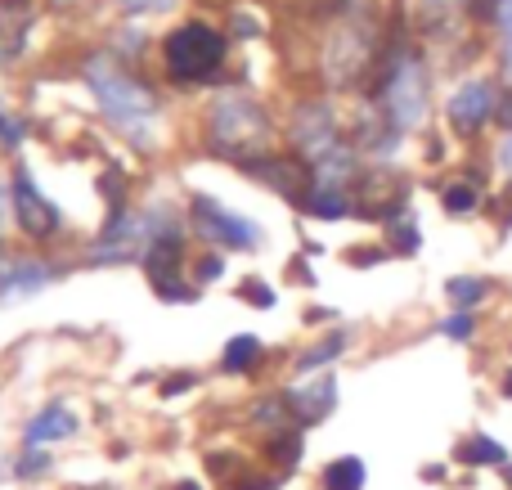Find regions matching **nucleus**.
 Returning a JSON list of instances; mask_svg holds the SVG:
<instances>
[{
  "instance_id": "obj_1",
  "label": "nucleus",
  "mask_w": 512,
  "mask_h": 490,
  "mask_svg": "<svg viewBox=\"0 0 512 490\" xmlns=\"http://www.w3.org/2000/svg\"><path fill=\"white\" fill-rule=\"evenodd\" d=\"M369 95L373 104L382 108L391 131H418L432 108V72H427V59L414 50L409 41L400 45H382V59L369 77Z\"/></svg>"
},
{
  "instance_id": "obj_2",
  "label": "nucleus",
  "mask_w": 512,
  "mask_h": 490,
  "mask_svg": "<svg viewBox=\"0 0 512 490\" xmlns=\"http://www.w3.org/2000/svg\"><path fill=\"white\" fill-rule=\"evenodd\" d=\"M203 140H207V153L248 167V162L270 153L274 117L261 99L248 95V90H221L203 117Z\"/></svg>"
},
{
  "instance_id": "obj_3",
  "label": "nucleus",
  "mask_w": 512,
  "mask_h": 490,
  "mask_svg": "<svg viewBox=\"0 0 512 490\" xmlns=\"http://www.w3.org/2000/svg\"><path fill=\"white\" fill-rule=\"evenodd\" d=\"M81 77H86V86L95 90L99 113H104L122 135H135L140 126L153 122V113H158L153 86L135 77V72L117 59V50H95L86 63H81Z\"/></svg>"
},
{
  "instance_id": "obj_4",
  "label": "nucleus",
  "mask_w": 512,
  "mask_h": 490,
  "mask_svg": "<svg viewBox=\"0 0 512 490\" xmlns=\"http://www.w3.org/2000/svg\"><path fill=\"white\" fill-rule=\"evenodd\" d=\"M230 59V36L212 23H180L162 36V68L176 86H207Z\"/></svg>"
},
{
  "instance_id": "obj_5",
  "label": "nucleus",
  "mask_w": 512,
  "mask_h": 490,
  "mask_svg": "<svg viewBox=\"0 0 512 490\" xmlns=\"http://www.w3.org/2000/svg\"><path fill=\"white\" fill-rule=\"evenodd\" d=\"M382 59V41L369 36L360 23H337L333 32L324 36V54H319V72L333 90H351L360 81L373 77Z\"/></svg>"
},
{
  "instance_id": "obj_6",
  "label": "nucleus",
  "mask_w": 512,
  "mask_h": 490,
  "mask_svg": "<svg viewBox=\"0 0 512 490\" xmlns=\"http://www.w3.org/2000/svg\"><path fill=\"white\" fill-rule=\"evenodd\" d=\"M144 275H149V284L158 288L162 302H189V288H185V230L180 225H167V230H158L149 239V248H144Z\"/></svg>"
},
{
  "instance_id": "obj_7",
  "label": "nucleus",
  "mask_w": 512,
  "mask_h": 490,
  "mask_svg": "<svg viewBox=\"0 0 512 490\" xmlns=\"http://www.w3.org/2000/svg\"><path fill=\"white\" fill-rule=\"evenodd\" d=\"M189 221H194V234H203L216 248H256V243H261V225L230 212V207H221L207 194L189 198Z\"/></svg>"
},
{
  "instance_id": "obj_8",
  "label": "nucleus",
  "mask_w": 512,
  "mask_h": 490,
  "mask_svg": "<svg viewBox=\"0 0 512 490\" xmlns=\"http://www.w3.org/2000/svg\"><path fill=\"white\" fill-rule=\"evenodd\" d=\"M288 135H292V149H297L306 162L324 158L328 149H337V144L346 140L342 126H337V113L328 108V99H301V104L292 108Z\"/></svg>"
},
{
  "instance_id": "obj_9",
  "label": "nucleus",
  "mask_w": 512,
  "mask_h": 490,
  "mask_svg": "<svg viewBox=\"0 0 512 490\" xmlns=\"http://www.w3.org/2000/svg\"><path fill=\"white\" fill-rule=\"evenodd\" d=\"M499 108V86L490 77H472L445 99V122L454 135H477L486 131V122H495Z\"/></svg>"
},
{
  "instance_id": "obj_10",
  "label": "nucleus",
  "mask_w": 512,
  "mask_h": 490,
  "mask_svg": "<svg viewBox=\"0 0 512 490\" xmlns=\"http://www.w3.org/2000/svg\"><path fill=\"white\" fill-rule=\"evenodd\" d=\"M9 203H14V216L23 225L27 239H54L63 225L59 207L36 189V180L27 176V167H14V180H9Z\"/></svg>"
},
{
  "instance_id": "obj_11",
  "label": "nucleus",
  "mask_w": 512,
  "mask_h": 490,
  "mask_svg": "<svg viewBox=\"0 0 512 490\" xmlns=\"http://www.w3.org/2000/svg\"><path fill=\"white\" fill-rule=\"evenodd\" d=\"M36 23V0H0V68L23 59Z\"/></svg>"
},
{
  "instance_id": "obj_12",
  "label": "nucleus",
  "mask_w": 512,
  "mask_h": 490,
  "mask_svg": "<svg viewBox=\"0 0 512 490\" xmlns=\"http://www.w3.org/2000/svg\"><path fill=\"white\" fill-rule=\"evenodd\" d=\"M333 396H337L333 378H315V383H306V387H292L283 401H288L292 419H297L301 428H315L319 419H328V414H333Z\"/></svg>"
},
{
  "instance_id": "obj_13",
  "label": "nucleus",
  "mask_w": 512,
  "mask_h": 490,
  "mask_svg": "<svg viewBox=\"0 0 512 490\" xmlns=\"http://www.w3.org/2000/svg\"><path fill=\"white\" fill-rule=\"evenodd\" d=\"M63 437H77V414H72L63 401L45 405V410L36 414V419L27 423V432H23L27 450H41V446H50V441H63Z\"/></svg>"
},
{
  "instance_id": "obj_14",
  "label": "nucleus",
  "mask_w": 512,
  "mask_h": 490,
  "mask_svg": "<svg viewBox=\"0 0 512 490\" xmlns=\"http://www.w3.org/2000/svg\"><path fill=\"white\" fill-rule=\"evenodd\" d=\"M54 275H59V270L45 266V261H9V266H0V297L41 293Z\"/></svg>"
},
{
  "instance_id": "obj_15",
  "label": "nucleus",
  "mask_w": 512,
  "mask_h": 490,
  "mask_svg": "<svg viewBox=\"0 0 512 490\" xmlns=\"http://www.w3.org/2000/svg\"><path fill=\"white\" fill-rule=\"evenodd\" d=\"M297 207L306 216H315V221H346V216L355 212L351 189H328V185H310Z\"/></svg>"
},
{
  "instance_id": "obj_16",
  "label": "nucleus",
  "mask_w": 512,
  "mask_h": 490,
  "mask_svg": "<svg viewBox=\"0 0 512 490\" xmlns=\"http://www.w3.org/2000/svg\"><path fill=\"white\" fill-rule=\"evenodd\" d=\"M261 356H265L261 338H252V333H239V338H230V342H225L221 369H225V374H248V369L261 365Z\"/></svg>"
},
{
  "instance_id": "obj_17",
  "label": "nucleus",
  "mask_w": 512,
  "mask_h": 490,
  "mask_svg": "<svg viewBox=\"0 0 512 490\" xmlns=\"http://www.w3.org/2000/svg\"><path fill=\"white\" fill-rule=\"evenodd\" d=\"M490 279H481V275H454L450 284H445V297H450V306L454 311H472V306H481L490 297Z\"/></svg>"
},
{
  "instance_id": "obj_18",
  "label": "nucleus",
  "mask_w": 512,
  "mask_h": 490,
  "mask_svg": "<svg viewBox=\"0 0 512 490\" xmlns=\"http://www.w3.org/2000/svg\"><path fill=\"white\" fill-rule=\"evenodd\" d=\"M364 482H369V468L355 455H342L324 468V490H364Z\"/></svg>"
},
{
  "instance_id": "obj_19",
  "label": "nucleus",
  "mask_w": 512,
  "mask_h": 490,
  "mask_svg": "<svg viewBox=\"0 0 512 490\" xmlns=\"http://www.w3.org/2000/svg\"><path fill=\"white\" fill-rule=\"evenodd\" d=\"M441 207L450 216H472L481 207V185L477 180H450V185L441 189Z\"/></svg>"
},
{
  "instance_id": "obj_20",
  "label": "nucleus",
  "mask_w": 512,
  "mask_h": 490,
  "mask_svg": "<svg viewBox=\"0 0 512 490\" xmlns=\"http://www.w3.org/2000/svg\"><path fill=\"white\" fill-rule=\"evenodd\" d=\"M459 459L463 464H472V468H490V464H508V450L499 446V441H490V437H468L459 446Z\"/></svg>"
},
{
  "instance_id": "obj_21",
  "label": "nucleus",
  "mask_w": 512,
  "mask_h": 490,
  "mask_svg": "<svg viewBox=\"0 0 512 490\" xmlns=\"http://www.w3.org/2000/svg\"><path fill=\"white\" fill-rule=\"evenodd\" d=\"M346 351V333H333V338H324V342H315V347L306 351V356L297 360V374H315V369H324V365H333L337 356Z\"/></svg>"
},
{
  "instance_id": "obj_22",
  "label": "nucleus",
  "mask_w": 512,
  "mask_h": 490,
  "mask_svg": "<svg viewBox=\"0 0 512 490\" xmlns=\"http://www.w3.org/2000/svg\"><path fill=\"white\" fill-rule=\"evenodd\" d=\"M292 14L306 23H333L346 14V0H292Z\"/></svg>"
},
{
  "instance_id": "obj_23",
  "label": "nucleus",
  "mask_w": 512,
  "mask_h": 490,
  "mask_svg": "<svg viewBox=\"0 0 512 490\" xmlns=\"http://www.w3.org/2000/svg\"><path fill=\"white\" fill-rule=\"evenodd\" d=\"M270 455L279 459V468H292L301 459V432H279V437L270 441Z\"/></svg>"
},
{
  "instance_id": "obj_24",
  "label": "nucleus",
  "mask_w": 512,
  "mask_h": 490,
  "mask_svg": "<svg viewBox=\"0 0 512 490\" xmlns=\"http://www.w3.org/2000/svg\"><path fill=\"white\" fill-rule=\"evenodd\" d=\"M504 5L508 0H463V14H468V23L490 27V23H499V9Z\"/></svg>"
},
{
  "instance_id": "obj_25",
  "label": "nucleus",
  "mask_w": 512,
  "mask_h": 490,
  "mask_svg": "<svg viewBox=\"0 0 512 490\" xmlns=\"http://www.w3.org/2000/svg\"><path fill=\"white\" fill-rule=\"evenodd\" d=\"M441 333H445L450 342H468L472 333H477V320H472V311H454L450 320L441 324Z\"/></svg>"
},
{
  "instance_id": "obj_26",
  "label": "nucleus",
  "mask_w": 512,
  "mask_h": 490,
  "mask_svg": "<svg viewBox=\"0 0 512 490\" xmlns=\"http://www.w3.org/2000/svg\"><path fill=\"white\" fill-rule=\"evenodd\" d=\"M117 5H122V14H131V18H149V14H171L176 0H117Z\"/></svg>"
},
{
  "instance_id": "obj_27",
  "label": "nucleus",
  "mask_w": 512,
  "mask_h": 490,
  "mask_svg": "<svg viewBox=\"0 0 512 490\" xmlns=\"http://www.w3.org/2000/svg\"><path fill=\"white\" fill-rule=\"evenodd\" d=\"M225 275V257H216V252H207L203 261H198V284H212V279Z\"/></svg>"
},
{
  "instance_id": "obj_28",
  "label": "nucleus",
  "mask_w": 512,
  "mask_h": 490,
  "mask_svg": "<svg viewBox=\"0 0 512 490\" xmlns=\"http://www.w3.org/2000/svg\"><path fill=\"white\" fill-rule=\"evenodd\" d=\"M18 140H23V126H18L14 117H0V144H5V149H18Z\"/></svg>"
},
{
  "instance_id": "obj_29",
  "label": "nucleus",
  "mask_w": 512,
  "mask_h": 490,
  "mask_svg": "<svg viewBox=\"0 0 512 490\" xmlns=\"http://www.w3.org/2000/svg\"><path fill=\"white\" fill-rule=\"evenodd\" d=\"M243 297H248V302H256V306H274V293L265 284H256V279H248V284H243Z\"/></svg>"
},
{
  "instance_id": "obj_30",
  "label": "nucleus",
  "mask_w": 512,
  "mask_h": 490,
  "mask_svg": "<svg viewBox=\"0 0 512 490\" xmlns=\"http://www.w3.org/2000/svg\"><path fill=\"white\" fill-rule=\"evenodd\" d=\"M495 122L504 126V135L512 131V90H499V108H495Z\"/></svg>"
},
{
  "instance_id": "obj_31",
  "label": "nucleus",
  "mask_w": 512,
  "mask_h": 490,
  "mask_svg": "<svg viewBox=\"0 0 512 490\" xmlns=\"http://www.w3.org/2000/svg\"><path fill=\"white\" fill-rule=\"evenodd\" d=\"M495 162H499V171H504V176H512V131L504 135V140H499V149H495Z\"/></svg>"
},
{
  "instance_id": "obj_32",
  "label": "nucleus",
  "mask_w": 512,
  "mask_h": 490,
  "mask_svg": "<svg viewBox=\"0 0 512 490\" xmlns=\"http://www.w3.org/2000/svg\"><path fill=\"white\" fill-rule=\"evenodd\" d=\"M499 32H504V45H512V0L499 9Z\"/></svg>"
},
{
  "instance_id": "obj_33",
  "label": "nucleus",
  "mask_w": 512,
  "mask_h": 490,
  "mask_svg": "<svg viewBox=\"0 0 512 490\" xmlns=\"http://www.w3.org/2000/svg\"><path fill=\"white\" fill-rule=\"evenodd\" d=\"M180 387H194V378H189V374H176V378H171L167 387H162V396H176Z\"/></svg>"
},
{
  "instance_id": "obj_34",
  "label": "nucleus",
  "mask_w": 512,
  "mask_h": 490,
  "mask_svg": "<svg viewBox=\"0 0 512 490\" xmlns=\"http://www.w3.org/2000/svg\"><path fill=\"white\" fill-rule=\"evenodd\" d=\"M23 468H27V477H36V468H41V473H45V455H36V450H32V455L23 459Z\"/></svg>"
},
{
  "instance_id": "obj_35",
  "label": "nucleus",
  "mask_w": 512,
  "mask_h": 490,
  "mask_svg": "<svg viewBox=\"0 0 512 490\" xmlns=\"http://www.w3.org/2000/svg\"><path fill=\"white\" fill-rule=\"evenodd\" d=\"M504 81H508V90H512V45H504Z\"/></svg>"
},
{
  "instance_id": "obj_36",
  "label": "nucleus",
  "mask_w": 512,
  "mask_h": 490,
  "mask_svg": "<svg viewBox=\"0 0 512 490\" xmlns=\"http://www.w3.org/2000/svg\"><path fill=\"white\" fill-rule=\"evenodd\" d=\"M504 396H508V401H512V369H508V374H504Z\"/></svg>"
},
{
  "instance_id": "obj_37",
  "label": "nucleus",
  "mask_w": 512,
  "mask_h": 490,
  "mask_svg": "<svg viewBox=\"0 0 512 490\" xmlns=\"http://www.w3.org/2000/svg\"><path fill=\"white\" fill-rule=\"evenodd\" d=\"M0 216H5V189H0Z\"/></svg>"
},
{
  "instance_id": "obj_38",
  "label": "nucleus",
  "mask_w": 512,
  "mask_h": 490,
  "mask_svg": "<svg viewBox=\"0 0 512 490\" xmlns=\"http://www.w3.org/2000/svg\"><path fill=\"white\" fill-rule=\"evenodd\" d=\"M176 490H198V486H185V482H180V486H176Z\"/></svg>"
},
{
  "instance_id": "obj_39",
  "label": "nucleus",
  "mask_w": 512,
  "mask_h": 490,
  "mask_svg": "<svg viewBox=\"0 0 512 490\" xmlns=\"http://www.w3.org/2000/svg\"><path fill=\"white\" fill-rule=\"evenodd\" d=\"M508 482H512V468H508Z\"/></svg>"
}]
</instances>
